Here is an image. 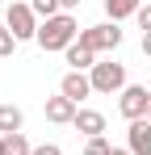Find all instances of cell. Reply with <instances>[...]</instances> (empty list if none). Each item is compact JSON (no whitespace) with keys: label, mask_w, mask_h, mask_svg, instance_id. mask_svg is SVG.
Listing matches in <instances>:
<instances>
[{"label":"cell","mask_w":151,"mask_h":155,"mask_svg":"<svg viewBox=\"0 0 151 155\" xmlns=\"http://www.w3.org/2000/svg\"><path fill=\"white\" fill-rule=\"evenodd\" d=\"M76 38H80L76 17H72V13H59V17H50V21H42V25H38V38H34V42L50 54V51H67Z\"/></svg>","instance_id":"1"},{"label":"cell","mask_w":151,"mask_h":155,"mask_svg":"<svg viewBox=\"0 0 151 155\" xmlns=\"http://www.w3.org/2000/svg\"><path fill=\"white\" fill-rule=\"evenodd\" d=\"M88 80H92V92L113 97V92H122V88H126V67L118 63V59H109V63H97V67L88 71Z\"/></svg>","instance_id":"2"},{"label":"cell","mask_w":151,"mask_h":155,"mask_svg":"<svg viewBox=\"0 0 151 155\" xmlns=\"http://www.w3.org/2000/svg\"><path fill=\"white\" fill-rule=\"evenodd\" d=\"M80 42L88 46V51H118L122 46V29H118V21H101V25H88L80 29Z\"/></svg>","instance_id":"3"},{"label":"cell","mask_w":151,"mask_h":155,"mask_svg":"<svg viewBox=\"0 0 151 155\" xmlns=\"http://www.w3.org/2000/svg\"><path fill=\"white\" fill-rule=\"evenodd\" d=\"M38 13L29 8V4H8V13H4V29H13V38L25 42V38H38Z\"/></svg>","instance_id":"4"},{"label":"cell","mask_w":151,"mask_h":155,"mask_svg":"<svg viewBox=\"0 0 151 155\" xmlns=\"http://www.w3.org/2000/svg\"><path fill=\"white\" fill-rule=\"evenodd\" d=\"M147 105H151V92L143 84H126L122 92H118V109H122L126 122H143L147 117Z\"/></svg>","instance_id":"5"},{"label":"cell","mask_w":151,"mask_h":155,"mask_svg":"<svg viewBox=\"0 0 151 155\" xmlns=\"http://www.w3.org/2000/svg\"><path fill=\"white\" fill-rule=\"evenodd\" d=\"M76 113H80V105L67 101L63 92H59V97H46V117L55 122V126H72V122H76Z\"/></svg>","instance_id":"6"},{"label":"cell","mask_w":151,"mask_h":155,"mask_svg":"<svg viewBox=\"0 0 151 155\" xmlns=\"http://www.w3.org/2000/svg\"><path fill=\"white\" fill-rule=\"evenodd\" d=\"M126 151L130 155H151V122L143 117V122H130V130H126Z\"/></svg>","instance_id":"7"},{"label":"cell","mask_w":151,"mask_h":155,"mask_svg":"<svg viewBox=\"0 0 151 155\" xmlns=\"http://www.w3.org/2000/svg\"><path fill=\"white\" fill-rule=\"evenodd\" d=\"M59 92H63V97H67V101H84V97H92V80L84 76V71H67V76H63V84H59Z\"/></svg>","instance_id":"8"},{"label":"cell","mask_w":151,"mask_h":155,"mask_svg":"<svg viewBox=\"0 0 151 155\" xmlns=\"http://www.w3.org/2000/svg\"><path fill=\"white\" fill-rule=\"evenodd\" d=\"M63 59H67V67H72V71H92V67H97V51H88L80 38L63 51Z\"/></svg>","instance_id":"9"},{"label":"cell","mask_w":151,"mask_h":155,"mask_svg":"<svg viewBox=\"0 0 151 155\" xmlns=\"http://www.w3.org/2000/svg\"><path fill=\"white\" fill-rule=\"evenodd\" d=\"M72 126L80 130V134H88V138H101V134H105V113H101V109H80Z\"/></svg>","instance_id":"10"},{"label":"cell","mask_w":151,"mask_h":155,"mask_svg":"<svg viewBox=\"0 0 151 155\" xmlns=\"http://www.w3.org/2000/svg\"><path fill=\"white\" fill-rule=\"evenodd\" d=\"M139 8H143V0H105V13H109V21L139 17Z\"/></svg>","instance_id":"11"},{"label":"cell","mask_w":151,"mask_h":155,"mask_svg":"<svg viewBox=\"0 0 151 155\" xmlns=\"http://www.w3.org/2000/svg\"><path fill=\"white\" fill-rule=\"evenodd\" d=\"M25 126V113L17 105H0V134H21Z\"/></svg>","instance_id":"12"},{"label":"cell","mask_w":151,"mask_h":155,"mask_svg":"<svg viewBox=\"0 0 151 155\" xmlns=\"http://www.w3.org/2000/svg\"><path fill=\"white\" fill-rule=\"evenodd\" d=\"M29 8L38 13V21H50V17H59V13H63V4H59V0H29Z\"/></svg>","instance_id":"13"},{"label":"cell","mask_w":151,"mask_h":155,"mask_svg":"<svg viewBox=\"0 0 151 155\" xmlns=\"http://www.w3.org/2000/svg\"><path fill=\"white\" fill-rule=\"evenodd\" d=\"M4 143H8V155H29L34 147L25 143V134H4Z\"/></svg>","instance_id":"14"},{"label":"cell","mask_w":151,"mask_h":155,"mask_svg":"<svg viewBox=\"0 0 151 155\" xmlns=\"http://www.w3.org/2000/svg\"><path fill=\"white\" fill-rule=\"evenodd\" d=\"M84 155H113V147H109V143H105V134H101V138H88Z\"/></svg>","instance_id":"15"},{"label":"cell","mask_w":151,"mask_h":155,"mask_svg":"<svg viewBox=\"0 0 151 155\" xmlns=\"http://www.w3.org/2000/svg\"><path fill=\"white\" fill-rule=\"evenodd\" d=\"M13 46H17L13 29H4V25H0V59H4V54H13Z\"/></svg>","instance_id":"16"},{"label":"cell","mask_w":151,"mask_h":155,"mask_svg":"<svg viewBox=\"0 0 151 155\" xmlns=\"http://www.w3.org/2000/svg\"><path fill=\"white\" fill-rule=\"evenodd\" d=\"M139 29H143V34H151V4H143V8H139Z\"/></svg>","instance_id":"17"},{"label":"cell","mask_w":151,"mask_h":155,"mask_svg":"<svg viewBox=\"0 0 151 155\" xmlns=\"http://www.w3.org/2000/svg\"><path fill=\"white\" fill-rule=\"evenodd\" d=\"M29 155H63V147L59 143H42V147H34Z\"/></svg>","instance_id":"18"},{"label":"cell","mask_w":151,"mask_h":155,"mask_svg":"<svg viewBox=\"0 0 151 155\" xmlns=\"http://www.w3.org/2000/svg\"><path fill=\"white\" fill-rule=\"evenodd\" d=\"M59 4H63V13H72V8H80L84 0H59Z\"/></svg>","instance_id":"19"},{"label":"cell","mask_w":151,"mask_h":155,"mask_svg":"<svg viewBox=\"0 0 151 155\" xmlns=\"http://www.w3.org/2000/svg\"><path fill=\"white\" fill-rule=\"evenodd\" d=\"M143 54H151V34H143Z\"/></svg>","instance_id":"20"},{"label":"cell","mask_w":151,"mask_h":155,"mask_svg":"<svg viewBox=\"0 0 151 155\" xmlns=\"http://www.w3.org/2000/svg\"><path fill=\"white\" fill-rule=\"evenodd\" d=\"M0 155H8V143H4V134H0Z\"/></svg>","instance_id":"21"},{"label":"cell","mask_w":151,"mask_h":155,"mask_svg":"<svg viewBox=\"0 0 151 155\" xmlns=\"http://www.w3.org/2000/svg\"><path fill=\"white\" fill-rule=\"evenodd\" d=\"M113 155H130V151H126V147H113Z\"/></svg>","instance_id":"22"},{"label":"cell","mask_w":151,"mask_h":155,"mask_svg":"<svg viewBox=\"0 0 151 155\" xmlns=\"http://www.w3.org/2000/svg\"><path fill=\"white\" fill-rule=\"evenodd\" d=\"M147 122H151V105H147Z\"/></svg>","instance_id":"23"}]
</instances>
